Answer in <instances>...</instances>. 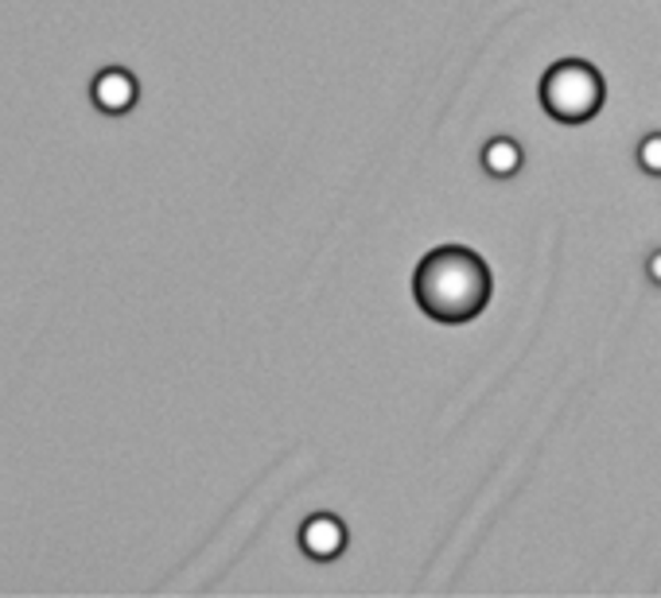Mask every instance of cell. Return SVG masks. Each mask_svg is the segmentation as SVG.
Returning <instances> with one entry per match:
<instances>
[{
    "instance_id": "3957f363",
    "label": "cell",
    "mask_w": 661,
    "mask_h": 598,
    "mask_svg": "<svg viewBox=\"0 0 661 598\" xmlns=\"http://www.w3.org/2000/svg\"><path fill=\"white\" fill-rule=\"evenodd\" d=\"M300 544L312 559H335L343 548H347V529H343L339 517L330 513H315L304 521L300 529Z\"/></svg>"
},
{
    "instance_id": "8992f818",
    "label": "cell",
    "mask_w": 661,
    "mask_h": 598,
    "mask_svg": "<svg viewBox=\"0 0 661 598\" xmlns=\"http://www.w3.org/2000/svg\"><path fill=\"white\" fill-rule=\"evenodd\" d=\"M638 164L650 175H661V132H653V137H646L638 144Z\"/></svg>"
},
{
    "instance_id": "7a4b0ae2",
    "label": "cell",
    "mask_w": 661,
    "mask_h": 598,
    "mask_svg": "<svg viewBox=\"0 0 661 598\" xmlns=\"http://www.w3.org/2000/svg\"><path fill=\"white\" fill-rule=\"evenodd\" d=\"M541 106L564 124H584L604 109V78L584 58H564L541 78Z\"/></svg>"
},
{
    "instance_id": "5b68a950",
    "label": "cell",
    "mask_w": 661,
    "mask_h": 598,
    "mask_svg": "<svg viewBox=\"0 0 661 598\" xmlns=\"http://www.w3.org/2000/svg\"><path fill=\"white\" fill-rule=\"evenodd\" d=\"M521 164H525V156H521L518 140L495 137L487 148H483V167H487L490 175H498V180H510V175H518Z\"/></svg>"
},
{
    "instance_id": "6da1fadb",
    "label": "cell",
    "mask_w": 661,
    "mask_h": 598,
    "mask_svg": "<svg viewBox=\"0 0 661 598\" xmlns=\"http://www.w3.org/2000/svg\"><path fill=\"white\" fill-rule=\"evenodd\" d=\"M421 312L440 323H467L490 300V269L479 253L463 246L432 249L413 276Z\"/></svg>"
},
{
    "instance_id": "52a82bcc",
    "label": "cell",
    "mask_w": 661,
    "mask_h": 598,
    "mask_svg": "<svg viewBox=\"0 0 661 598\" xmlns=\"http://www.w3.org/2000/svg\"><path fill=\"white\" fill-rule=\"evenodd\" d=\"M646 272H650V280H653V284H661V249L650 257V264H646Z\"/></svg>"
},
{
    "instance_id": "277c9868",
    "label": "cell",
    "mask_w": 661,
    "mask_h": 598,
    "mask_svg": "<svg viewBox=\"0 0 661 598\" xmlns=\"http://www.w3.org/2000/svg\"><path fill=\"white\" fill-rule=\"evenodd\" d=\"M90 98L101 113H129L137 106V78L129 70H121V66H109V70H101L94 78Z\"/></svg>"
}]
</instances>
